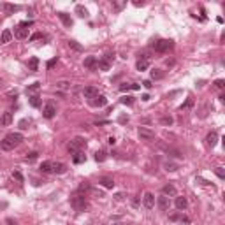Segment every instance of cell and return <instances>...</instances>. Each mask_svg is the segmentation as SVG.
Returning a JSON list of instances; mask_svg holds the SVG:
<instances>
[{"mask_svg": "<svg viewBox=\"0 0 225 225\" xmlns=\"http://www.w3.org/2000/svg\"><path fill=\"white\" fill-rule=\"evenodd\" d=\"M21 141H23V135H21V134H18V132L16 134H7L6 137L2 139V142H0V148L6 149V151H9V149H14Z\"/></svg>", "mask_w": 225, "mask_h": 225, "instance_id": "cell-1", "label": "cell"}, {"mask_svg": "<svg viewBox=\"0 0 225 225\" xmlns=\"http://www.w3.org/2000/svg\"><path fill=\"white\" fill-rule=\"evenodd\" d=\"M70 204L76 211H84L88 208V202H86V197L84 195H74L70 199Z\"/></svg>", "mask_w": 225, "mask_h": 225, "instance_id": "cell-2", "label": "cell"}, {"mask_svg": "<svg viewBox=\"0 0 225 225\" xmlns=\"http://www.w3.org/2000/svg\"><path fill=\"white\" fill-rule=\"evenodd\" d=\"M172 48H174V42L167 41V39H162V41L153 42V49L158 51V53H165V51H169V49H172Z\"/></svg>", "mask_w": 225, "mask_h": 225, "instance_id": "cell-3", "label": "cell"}, {"mask_svg": "<svg viewBox=\"0 0 225 225\" xmlns=\"http://www.w3.org/2000/svg\"><path fill=\"white\" fill-rule=\"evenodd\" d=\"M86 146V141L83 139V137H76V139H72L70 141V144H69V153H77L81 148Z\"/></svg>", "mask_w": 225, "mask_h": 225, "instance_id": "cell-4", "label": "cell"}, {"mask_svg": "<svg viewBox=\"0 0 225 225\" xmlns=\"http://www.w3.org/2000/svg\"><path fill=\"white\" fill-rule=\"evenodd\" d=\"M56 114V107H55V104L53 102H48V104L44 105V109H42V116L46 120H51L53 116Z\"/></svg>", "mask_w": 225, "mask_h": 225, "instance_id": "cell-5", "label": "cell"}, {"mask_svg": "<svg viewBox=\"0 0 225 225\" xmlns=\"http://www.w3.org/2000/svg\"><path fill=\"white\" fill-rule=\"evenodd\" d=\"M137 134H139V137L142 141H153L155 139V132L153 130H149V128H144V127H139Z\"/></svg>", "mask_w": 225, "mask_h": 225, "instance_id": "cell-6", "label": "cell"}, {"mask_svg": "<svg viewBox=\"0 0 225 225\" xmlns=\"http://www.w3.org/2000/svg\"><path fill=\"white\" fill-rule=\"evenodd\" d=\"M157 206H158V209L160 211H167L171 208V202H169V197L167 195H160L157 199Z\"/></svg>", "mask_w": 225, "mask_h": 225, "instance_id": "cell-7", "label": "cell"}, {"mask_svg": "<svg viewBox=\"0 0 225 225\" xmlns=\"http://www.w3.org/2000/svg\"><path fill=\"white\" fill-rule=\"evenodd\" d=\"M142 204H144L146 209H151V208L155 206V195L151 194V192H146V194H144V197H142Z\"/></svg>", "mask_w": 225, "mask_h": 225, "instance_id": "cell-8", "label": "cell"}, {"mask_svg": "<svg viewBox=\"0 0 225 225\" xmlns=\"http://www.w3.org/2000/svg\"><path fill=\"white\" fill-rule=\"evenodd\" d=\"M67 171V165L63 162H51V172L55 174H63Z\"/></svg>", "mask_w": 225, "mask_h": 225, "instance_id": "cell-9", "label": "cell"}, {"mask_svg": "<svg viewBox=\"0 0 225 225\" xmlns=\"http://www.w3.org/2000/svg\"><path fill=\"white\" fill-rule=\"evenodd\" d=\"M105 104H107V98L104 95H97L90 100V105H93V107H104Z\"/></svg>", "mask_w": 225, "mask_h": 225, "instance_id": "cell-10", "label": "cell"}, {"mask_svg": "<svg viewBox=\"0 0 225 225\" xmlns=\"http://www.w3.org/2000/svg\"><path fill=\"white\" fill-rule=\"evenodd\" d=\"M83 95L91 100L93 97H97V95H98V88H95V86H86V88L83 90Z\"/></svg>", "mask_w": 225, "mask_h": 225, "instance_id": "cell-11", "label": "cell"}, {"mask_svg": "<svg viewBox=\"0 0 225 225\" xmlns=\"http://www.w3.org/2000/svg\"><path fill=\"white\" fill-rule=\"evenodd\" d=\"M11 123H13V112H11V111L4 112V114L0 116V125L7 127V125H11Z\"/></svg>", "mask_w": 225, "mask_h": 225, "instance_id": "cell-12", "label": "cell"}, {"mask_svg": "<svg viewBox=\"0 0 225 225\" xmlns=\"http://www.w3.org/2000/svg\"><path fill=\"white\" fill-rule=\"evenodd\" d=\"M84 67L95 70L97 69V58H95V56H86V58H84Z\"/></svg>", "mask_w": 225, "mask_h": 225, "instance_id": "cell-13", "label": "cell"}, {"mask_svg": "<svg viewBox=\"0 0 225 225\" xmlns=\"http://www.w3.org/2000/svg\"><path fill=\"white\" fill-rule=\"evenodd\" d=\"M100 185L104 186V188H114V179L112 178H109V176H104V178H100Z\"/></svg>", "mask_w": 225, "mask_h": 225, "instance_id": "cell-14", "label": "cell"}, {"mask_svg": "<svg viewBox=\"0 0 225 225\" xmlns=\"http://www.w3.org/2000/svg\"><path fill=\"white\" fill-rule=\"evenodd\" d=\"M56 16H58V18L62 20V23H63V25H65L67 28H70V27H72V20H70V16H69V14H65V13H56Z\"/></svg>", "mask_w": 225, "mask_h": 225, "instance_id": "cell-15", "label": "cell"}, {"mask_svg": "<svg viewBox=\"0 0 225 225\" xmlns=\"http://www.w3.org/2000/svg\"><path fill=\"white\" fill-rule=\"evenodd\" d=\"M206 142H208V146H211V148L216 146V142H218V135H216V132L208 134V137H206Z\"/></svg>", "mask_w": 225, "mask_h": 225, "instance_id": "cell-16", "label": "cell"}, {"mask_svg": "<svg viewBox=\"0 0 225 225\" xmlns=\"http://www.w3.org/2000/svg\"><path fill=\"white\" fill-rule=\"evenodd\" d=\"M176 208L179 211H183V209H186V206H188V201L185 199V197H176Z\"/></svg>", "mask_w": 225, "mask_h": 225, "instance_id": "cell-17", "label": "cell"}, {"mask_svg": "<svg viewBox=\"0 0 225 225\" xmlns=\"http://www.w3.org/2000/svg\"><path fill=\"white\" fill-rule=\"evenodd\" d=\"M14 37H16V39H27V37H28V30H25V28H21V27L14 28Z\"/></svg>", "mask_w": 225, "mask_h": 225, "instance_id": "cell-18", "label": "cell"}, {"mask_svg": "<svg viewBox=\"0 0 225 225\" xmlns=\"http://www.w3.org/2000/svg\"><path fill=\"white\" fill-rule=\"evenodd\" d=\"M135 67H137V70H146L148 67H149V62H148V58H139L137 60V63H135Z\"/></svg>", "mask_w": 225, "mask_h": 225, "instance_id": "cell-19", "label": "cell"}, {"mask_svg": "<svg viewBox=\"0 0 225 225\" xmlns=\"http://www.w3.org/2000/svg\"><path fill=\"white\" fill-rule=\"evenodd\" d=\"M28 69L32 70V72H37V69H39V58L37 56H32L28 60Z\"/></svg>", "mask_w": 225, "mask_h": 225, "instance_id": "cell-20", "label": "cell"}, {"mask_svg": "<svg viewBox=\"0 0 225 225\" xmlns=\"http://www.w3.org/2000/svg\"><path fill=\"white\" fill-rule=\"evenodd\" d=\"M11 39H13V32L11 30H4L2 35H0V42L6 44V42H11Z\"/></svg>", "mask_w": 225, "mask_h": 225, "instance_id": "cell-21", "label": "cell"}, {"mask_svg": "<svg viewBox=\"0 0 225 225\" xmlns=\"http://www.w3.org/2000/svg\"><path fill=\"white\" fill-rule=\"evenodd\" d=\"M84 160H86V155H84L83 151H77V153H74V157H72V162H74V164H83Z\"/></svg>", "mask_w": 225, "mask_h": 225, "instance_id": "cell-22", "label": "cell"}, {"mask_svg": "<svg viewBox=\"0 0 225 225\" xmlns=\"http://www.w3.org/2000/svg\"><path fill=\"white\" fill-rule=\"evenodd\" d=\"M2 9L7 11V13H16L20 11V6H13V4H2Z\"/></svg>", "mask_w": 225, "mask_h": 225, "instance_id": "cell-23", "label": "cell"}, {"mask_svg": "<svg viewBox=\"0 0 225 225\" xmlns=\"http://www.w3.org/2000/svg\"><path fill=\"white\" fill-rule=\"evenodd\" d=\"M162 192H164V195H176V188L172 185H165V186L162 188Z\"/></svg>", "mask_w": 225, "mask_h": 225, "instance_id": "cell-24", "label": "cell"}, {"mask_svg": "<svg viewBox=\"0 0 225 225\" xmlns=\"http://www.w3.org/2000/svg\"><path fill=\"white\" fill-rule=\"evenodd\" d=\"M28 102H30L32 107H39V105H41V97H39V95H32V97L28 98Z\"/></svg>", "mask_w": 225, "mask_h": 225, "instance_id": "cell-25", "label": "cell"}, {"mask_svg": "<svg viewBox=\"0 0 225 225\" xmlns=\"http://www.w3.org/2000/svg\"><path fill=\"white\" fill-rule=\"evenodd\" d=\"M76 13L79 18H88V11H86V7L83 6H76Z\"/></svg>", "mask_w": 225, "mask_h": 225, "instance_id": "cell-26", "label": "cell"}, {"mask_svg": "<svg viewBox=\"0 0 225 225\" xmlns=\"http://www.w3.org/2000/svg\"><path fill=\"white\" fill-rule=\"evenodd\" d=\"M125 6H127V0H120V2L112 0V9H114V11H121Z\"/></svg>", "mask_w": 225, "mask_h": 225, "instance_id": "cell-27", "label": "cell"}, {"mask_svg": "<svg viewBox=\"0 0 225 225\" xmlns=\"http://www.w3.org/2000/svg\"><path fill=\"white\" fill-rule=\"evenodd\" d=\"M164 169H165L167 172H174V171H178V164H172V162H165V164H164Z\"/></svg>", "mask_w": 225, "mask_h": 225, "instance_id": "cell-28", "label": "cell"}, {"mask_svg": "<svg viewBox=\"0 0 225 225\" xmlns=\"http://www.w3.org/2000/svg\"><path fill=\"white\" fill-rule=\"evenodd\" d=\"M41 172H44V174H48V172H51V162H42L41 164Z\"/></svg>", "mask_w": 225, "mask_h": 225, "instance_id": "cell-29", "label": "cell"}, {"mask_svg": "<svg viewBox=\"0 0 225 225\" xmlns=\"http://www.w3.org/2000/svg\"><path fill=\"white\" fill-rule=\"evenodd\" d=\"M67 44H69V48H72L74 51H83V46H81L79 42H76V41H69Z\"/></svg>", "mask_w": 225, "mask_h": 225, "instance_id": "cell-30", "label": "cell"}, {"mask_svg": "<svg viewBox=\"0 0 225 225\" xmlns=\"http://www.w3.org/2000/svg\"><path fill=\"white\" fill-rule=\"evenodd\" d=\"M97 67L100 70H109L111 69V63H107L105 60H100V62H97Z\"/></svg>", "mask_w": 225, "mask_h": 225, "instance_id": "cell-31", "label": "cell"}, {"mask_svg": "<svg viewBox=\"0 0 225 225\" xmlns=\"http://www.w3.org/2000/svg\"><path fill=\"white\" fill-rule=\"evenodd\" d=\"M39 88H41V83H34V84H30L27 88V93H34L35 95V91H39Z\"/></svg>", "mask_w": 225, "mask_h": 225, "instance_id": "cell-32", "label": "cell"}, {"mask_svg": "<svg viewBox=\"0 0 225 225\" xmlns=\"http://www.w3.org/2000/svg\"><path fill=\"white\" fill-rule=\"evenodd\" d=\"M56 88H58V90H69L70 83L69 81H60V83H56Z\"/></svg>", "mask_w": 225, "mask_h": 225, "instance_id": "cell-33", "label": "cell"}, {"mask_svg": "<svg viewBox=\"0 0 225 225\" xmlns=\"http://www.w3.org/2000/svg\"><path fill=\"white\" fill-rule=\"evenodd\" d=\"M164 77V74L160 72V69H153L151 70V79H162Z\"/></svg>", "mask_w": 225, "mask_h": 225, "instance_id": "cell-34", "label": "cell"}, {"mask_svg": "<svg viewBox=\"0 0 225 225\" xmlns=\"http://www.w3.org/2000/svg\"><path fill=\"white\" fill-rule=\"evenodd\" d=\"M13 178H14V179H16L18 183H23V181H25V178H23V174H21L20 171H14V172H13Z\"/></svg>", "mask_w": 225, "mask_h": 225, "instance_id": "cell-35", "label": "cell"}, {"mask_svg": "<svg viewBox=\"0 0 225 225\" xmlns=\"http://www.w3.org/2000/svg\"><path fill=\"white\" fill-rule=\"evenodd\" d=\"M37 157H39V153H37V151H32V153H28L27 157H25V160H27V162H34V160H37Z\"/></svg>", "mask_w": 225, "mask_h": 225, "instance_id": "cell-36", "label": "cell"}, {"mask_svg": "<svg viewBox=\"0 0 225 225\" xmlns=\"http://www.w3.org/2000/svg\"><path fill=\"white\" fill-rule=\"evenodd\" d=\"M121 104H123V105H132L134 104V97H128V95L123 97V98H121Z\"/></svg>", "mask_w": 225, "mask_h": 225, "instance_id": "cell-37", "label": "cell"}, {"mask_svg": "<svg viewBox=\"0 0 225 225\" xmlns=\"http://www.w3.org/2000/svg\"><path fill=\"white\" fill-rule=\"evenodd\" d=\"M95 160H97V162H104L105 160V151H97V153H95Z\"/></svg>", "mask_w": 225, "mask_h": 225, "instance_id": "cell-38", "label": "cell"}, {"mask_svg": "<svg viewBox=\"0 0 225 225\" xmlns=\"http://www.w3.org/2000/svg\"><path fill=\"white\" fill-rule=\"evenodd\" d=\"M90 188H91L90 183H88V181H83L81 185H79V188H77V190H79V192H86V190H90Z\"/></svg>", "mask_w": 225, "mask_h": 225, "instance_id": "cell-39", "label": "cell"}, {"mask_svg": "<svg viewBox=\"0 0 225 225\" xmlns=\"http://www.w3.org/2000/svg\"><path fill=\"white\" fill-rule=\"evenodd\" d=\"M28 125H30V120H27V118H23V120L20 121V128H21V130L28 128Z\"/></svg>", "mask_w": 225, "mask_h": 225, "instance_id": "cell-40", "label": "cell"}, {"mask_svg": "<svg viewBox=\"0 0 225 225\" xmlns=\"http://www.w3.org/2000/svg\"><path fill=\"white\" fill-rule=\"evenodd\" d=\"M160 123L162 125H172V118H171V116H164V118L160 120Z\"/></svg>", "mask_w": 225, "mask_h": 225, "instance_id": "cell-41", "label": "cell"}, {"mask_svg": "<svg viewBox=\"0 0 225 225\" xmlns=\"http://www.w3.org/2000/svg\"><path fill=\"white\" fill-rule=\"evenodd\" d=\"M215 86L220 88V90H223V88H225V81H223V79H216V81H215Z\"/></svg>", "mask_w": 225, "mask_h": 225, "instance_id": "cell-42", "label": "cell"}, {"mask_svg": "<svg viewBox=\"0 0 225 225\" xmlns=\"http://www.w3.org/2000/svg\"><path fill=\"white\" fill-rule=\"evenodd\" d=\"M215 172H216V176L220 178V179H223V178H225V172H223V169H222V167H216V169H215Z\"/></svg>", "mask_w": 225, "mask_h": 225, "instance_id": "cell-43", "label": "cell"}, {"mask_svg": "<svg viewBox=\"0 0 225 225\" xmlns=\"http://www.w3.org/2000/svg\"><path fill=\"white\" fill-rule=\"evenodd\" d=\"M32 25H34V21H32V20H28V21H23V23H21L20 27L27 30V27H32Z\"/></svg>", "mask_w": 225, "mask_h": 225, "instance_id": "cell-44", "label": "cell"}, {"mask_svg": "<svg viewBox=\"0 0 225 225\" xmlns=\"http://www.w3.org/2000/svg\"><path fill=\"white\" fill-rule=\"evenodd\" d=\"M37 39H42V34H41V32H35L34 35H30V41H37Z\"/></svg>", "mask_w": 225, "mask_h": 225, "instance_id": "cell-45", "label": "cell"}, {"mask_svg": "<svg viewBox=\"0 0 225 225\" xmlns=\"http://www.w3.org/2000/svg\"><path fill=\"white\" fill-rule=\"evenodd\" d=\"M128 90H130V84H127V83L120 84V91H128Z\"/></svg>", "mask_w": 225, "mask_h": 225, "instance_id": "cell-46", "label": "cell"}, {"mask_svg": "<svg viewBox=\"0 0 225 225\" xmlns=\"http://www.w3.org/2000/svg\"><path fill=\"white\" fill-rule=\"evenodd\" d=\"M104 60H105V62H107V63H111L112 60H114V55H112V53H107V55H105V58H104Z\"/></svg>", "mask_w": 225, "mask_h": 225, "instance_id": "cell-47", "label": "cell"}, {"mask_svg": "<svg viewBox=\"0 0 225 225\" xmlns=\"http://www.w3.org/2000/svg\"><path fill=\"white\" fill-rule=\"evenodd\" d=\"M142 86H144V88H148V90H151V86H153V84H151V81H149V79H146V81H142Z\"/></svg>", "mask_w": 225, "mask_h": 225, "instance_id": "cell-48", "label": "cell"}, {"mask_svg": "<svg viewBox=\"0 0 225 225\" xmlns=\"http://www.w3.org/2000/svg\"><path fill=\"white\" fill-rule=\"evenodd\" d=\"M55 63H56V56H55V58H51V60H49V62H48V65H46V67H48V69H51V67H53Z\"/></svg>", "mask_w": 225, "mask_h": 225, "instance_id": "cell-49", "label": "cell"}, {"mask_svg": "<svg viewBox=\"0 0 225 225\" xmlns=\"http://www.w3.org/2000/svg\"><path fill=\"white\" fill-rule=\"evenodd\" d=\"M130 90H141V84H137V83H130Z\"/></svg>", "mask_w": 225, "mask_h": 225, "instance_id": "cell-50", "label": "cell"}, {"mask_svg": "<svg viewBox=\"0 0 225 225\" xmlns=\"http://www.w3.org/2000/svg\"><path fill=\"white\" fill-rule=\"evenodd\" d=\"M132 4H134L135 7H142V6H144V2H142V0H141V2H139V0H134Z\"/></svg>", "mask_w": 225, "mask_h": 225, "instance_id": "cell-51", "label": "cell"}, {"mask_svg": "<svg viewBox=\"0 0 225 225\" xmlns=\"http://www.w3.org/2000/svg\"><path fill=\"white\" fill-rule=\"evenodd\" d=\"M192 104H194V102H192V100H186V102H185V104L181 105V109H183V107H190V105H192Z\"/></svg>", "mask_w": 225, "mask_h": 225, "instance_id": "cell-52", "label": "cell"}, {"mask_svg": "<svg viewBox=\"0 0 225 225\" xmlns=\"http://www.w3.org/2000/svg\"><path fill=\"white\" fill-rule=\"evenodd\" d=\"M125 121H128V116H120V123H125Z\"/></svg>", "mask_w": 225, "mask_h": 225, "instance_id": "cell-53", "label": "cell"}, {"mask_svg": "<svg viewBox=\"0 0 225 225\" xmlns=\"http://www.w3.org/2000/svg\"><path fill=\"white\" fill-rule=\"evenodd\" d=\"M7 225H16V220H13V218H7Z\"/></svg>", "mask_w": 225, "mask_h": 225, "instance_id": "cell-54", "label": "cell"}, {"mask_svg": "<svg viewBox=\"0 0 225 225\" xmlns=\"http://www.w3.org/2000/svg\"><path fill=\"white\" fill-rule=\"evenodd\" d=\"M107 142H109V144H111V146H112V144L116 142V139H114V137H109V139H107Z\"/></svg>", "mask_w": 225, "mask_h": 225, "instance_id": "cell-55", "label": "cell"}, {"mask_svg": "<svg viewBox=\"0 0 225 225\" xmlns=\"http://www.w3.org/2000/svg\"><path fill=\"white\" fill-rule=\"evenodd\" d=\"M141 98H142L144 102H148V100H149V95H148V93H146V95H142V97H141Z\"/></svg>", "mask_w": 225, "mask_h": 225, "instance_id": "cell-56", "label": "cell"}, {"mask_svg": "<svg viewBox=\"0 0 225 225\" xmlns=\"http://www.w3.org/2000/svg\"><path fill=\"white\" fill-rule=\"evenodd\" d=\"M114 197H116V201H121V197H123V194H116Z\"/></svg>", "mask_w": 225, "mask_h": 225, "instance_id": "cell-57", "label": "cell"}]
</instances>
